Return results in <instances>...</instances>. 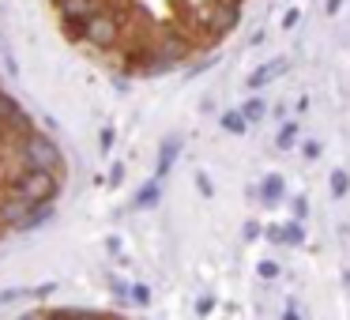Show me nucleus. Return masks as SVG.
Returning <instances> with one entry per match:
<instances>
[{
    "mask_svg": "<svg viewBox=\"0 0 350 320\" xmlns=\"http://www.w3.org/2000/svg\"><path fill=\"white\" fill-rule=\"evenodd\" d=\"M260 196H264L267 204H275V200L282 196V177H267V181H264V189H260Z\"/></svg>",
    "mask_w": 350,
    "mask_h": 320,
    "instance_id": "11",
    "label": "nucleus"
},
{
    "mask_svg": "<svg viewBox=\"0 0 350 320\" xmlns=\"http://www.w3.org/2000/svg\"><path fill=\"white\" fill-rule=\"evenodd\" d=\"M154 196H159V181H154L151 189H144V192H139V200H136V204H139V207H147V204H154Z\"/></svg>",
    "mask_w": 350,
    "mask_h": 320,
    "instance_id": "15",
    "label": "nucleus"
},
{
    "mask_svg": "<svg viewBox=\"0 0 350 320\" xmlns=\"http://www.w3.org/2000/svg\"><path fill=\"white\" fill-rule=\"evenodd\" d=\"M12 189H16L27 204H53L61 181H57V174H46V170H27Z\"/></svg>",
    "mask_w": 350,
    "mask_h": 320,
    "instance_id": "3",
    "label": "nucleus"
},
{
    "mask_svg": "<svg viewBox=\"0 0 350 320\" xmlns=\"http://www.w3.org/2000/svg\"><path fill=\"white\" fill-rule=\"evenodd\" d=\"M267 237L271 241H286V245H301V226L297 222H286V226H275V230H267Z\"/></svg>",
    "mask_w": 350,
    "mask_h": 320,
    "instance_id": "7",
    "label": "nucleus"
},
{
    "mask_svg": "<svg viewBox=\"0 0 350 320\" xmlns=\"http://www.w3.org/2000/svg\"><path fill=\"white\" fill-rule=\"evenodd\" d=\"M177 151H181V139H166V147H162V155H159V177H166L170 174V166H174V159H177Z\"/></svg>",
    "mask_w": 350,
    "mask_h": 320,
    "instance_id": "8",
    "label": "nucleus"
},
{
    "mask_svg": "<svg viewBox=\"0 0 350 320\" xmlns=\"http://www.w3.org/2000/svg\"><path fill=\"white\" fill-rule=\"evenodd\" d=\"M282 320H301V317H297L294 309H286V312H282Z\"/></svg>",
    "mask_w": 350,
    "mask_h": 320,
    "instance_id": "23",
    "label": "nucleus"
},
{
    "mask_svg": "<svg viewBox=\"0 0 350 320\" xmlns=\"http://www.w3.org/2000/svg\"><path fill=\"white\" fill-rule=\"evenodd\" d=\"M19 151H23L27 170H46V174H61L64 170V155L57 151V144L49 136H42V132H34Z\"/></svg>",
    "mask_w": 350,
    "mask_h": 320,
    "instance_id": "2",
    "label": "nucleus"
},
{
    "mask_svg": "<svg viewBox=\"0 0 350 320\" xmlns=\"http://www.w3.org/2000/svg\"><path fill=\"white\" fill-rule=\"evenodd\" d=\"M98 12H102V0H61V16L72 31H83Z\"/></svg>",
    "mask_w": 350,
    "mask_h": 320,
    "instance_id": "5",
    "label": "nucleus"
},
{
    "mask_svg": "<svg viewBox=\"0 0 350 320\" xmlns=\"http://www.w3.org/2000/svg\"><path fill=\"white\" fill-rule=\"evenodd\" d=\"M305 215H309V204L297 196V200H294V219H305Z\"/></svg>",
    "mask_w": 350,
    "mask_h": 320,
    "instance_id": "20",
    "label": "nucleus"
},
{
    "mask_svg": "<svg viewBox=\"0 0 350 320\" xmlns=\"http://www.w3.org/2000/svg\"><path fill=\"white\" fill-rule=\"evenodd\" d=\"M297 19H301V12H297V8H290L286 16H282V31H290V27H294Z\"/></svg>",
    "mask_w": 350,
    "mask_h": 320,
    "instance_id": "18",
    "label": "nucleus"
},
{
    "mask_svg": "<svg viewBox=\"0 0 350 320\" xmlns=\"http://www.w3.org/2000/svg\"><path fill=\"white\" fill-rule=\"evenodd\" d=\"M256 271H260V279H275V275H279V264H271V260H264V264H260Z\"/></svg>",
    "mask_w": 350,
    "mask_h": 320,
    "instance_id": "16",
    "label": "nucleus"
},
{
    "mask_svg": "<svg viewBox=\"0 0 350 320\" xmlns=\"http://www.w3.org/2000/svg\"><path fill=\"white\" fill-rule=\"evenodd\" d=\"M342 282H347V286H350V271H347V275H342Z\"/></svg>",
    "mask_w": 350,
    "mask_h": 320,
    "instance_id": "24",
    "label": "nucleus"
},
{
    "mask_svg": "<svg viewBox=\"0 0 350 320\" xmlns=\"http://www.w3.org/2000/svg\"><path fill=\"white\" fill-rule=\"evenodd\" d=\"M98 144H102V151H109V147H113V129H109V124L98 132Z\"/></svg>",
    "mask_w": 350,
    "mask_h": 320,
    "instance_id": "17",
    "label": "nucleus"
},
{
    "mask_svg": "<svg viewBox=\"0 0 350 320\" xmlns=\"http://www.w3.org/2000/svg\"><path fill=\"white\" fill-rule=\"evenodd\" d=\"M294 136H297V124L286 121V124H282V132H279V147H290V144H294Z\"/></svg>",
    "mask_w": 350,
    "mask_h": 320,
    "instance_id": "14",
    "label": "nucleus"
},
{
    "mask_svg": "<svg viewBox=\"0 0 350 320\" xmlns=\"http://www.w3.org/2000/svg\"><path fill=\"white\" fill-rule=\"evenodd\" d=\"M339 8H342V0H327V12H332V16H335Z\"/></svg>",
    "mask_w": 350,
    "mask_h": 320,
    "instance_id": "22",
    "label": "nucleus"
},
{
    "mask_svg": "<svg viewBox=\"0 0 350 320\" xmlns=\"http://www.w3.org/2000/svg\"><path fill=\"white\" fill-rule=\"evenodd\" d=\"M237 19H241V4H234V0H207V4L196 8V23L200 31L211 34V42L226 38L237 27Z\"/></svg>",
    "mask_w": 350,
    "mask_h": 320,
    "instance_id": "1",
    "label": "nucleus"
},
{
    "mask_svg": "<svg viewBox=\"0 0 350 320\" xmlns=\"http://www.w3.org/2000/svg\"><path fill=\"white\" fill-rule=\"evenodd\" d=\"M241 114H245V121L256 124V121H264V117H267V102H264V98H249V102L241 106Z\"/></svg>",
    "mask_w": 350,
    "mask_h": 320,
    "instance_id": "10",
    "label": "nucleus"
},
{
    "mask_svg": "<svg viewBox=\"0 0 350 320\" xmlns=\"http://www.w3.org/2000/svg\"><path fill=\"white\" fill-rule=\"evenodd\" d=\"M196 185H200V192H204V196H211V177H207V174H200Z\"/></svg>",
    "mask_w": 350,
    "mask_h": 320,
    "instance_id": "21",
    "label": "nucleus"
},
{
    "mask_svg": "<svg viewBox=\"0 0 350 320\" xmlns=\"http://www.w3.org/2000/svg\"><path fill=\"white\" fill-rule=\"evenodd\" d=\"M121 34L124 31H121V19H117L113 8H102L98 16L83 27V38L91 42L94 49H117L121 46Z\"/></svg>",
    "mask_w": 350,
    "mask_h": 320,
    "instance_id": "4",
    "label": "nucleus"
},
{
    "mask_svg": "<svg viewBox=\"0 0 350 320\" xmlns=\"http://www.w3.org/2000/svg\"><path fill=\"white\" fill-rule=\"evenodd\" d=\"M279 76H286V61H282V57H275V61L260 64V68L252 72V76H249V87H252V91H260V87H267L271 79H279Z\"/></svg>",
    "mask_w": 350,
    "mask_h": 320,
    "instance_id": "6",
    "label": "nucleus"
},
{
    "mask_svg": "<svg viewBox=\"0 0 350 320\" xmlns=\"http://www.w3.org/2000/svg\"><path fill=\"white\" fill-rule=\"evenodd\" d=\"M301 155H305V159H320V144H317V139H312V144H305Z\"/></svg>",
    "mask_w": 350,
    "mask_h": 320,
    "instance_id": "19",
    "label": "nucleus"
},
{
    "mask_svg": "<svg viewBox=\"0 0 350 320\" xmlns=\"http://www.w3.org/2000/svg\"><path fill=\"white\" fill-rule=\"evenodd\" d=\"M234 4H241V0H234Z\"/></svg>",
    "mask_w": 350,
    "mask_h": 320,
    "instance_id": "25",
    "label": "nucleus"
},
{
    "mask_svg": "<svg viewBox=\"0 0 350 320\" xmlns=\"http://www.w3.org/2000/svg\"><path fill=\"white\" fill-rule=\"evenodd\" d=\"M129 297H132V305H151V290H147L144 282H136V286L129 290Z\"/></svg>",
    "mask_w": 350,
    "mask_h": 320,
    "instance_id": "12",
    "label": "nucleus"
},
{
    "mask_svg": "<svg viewBox=\"0 0 350 320\" xmlns=\"http://www.w3.org/2000/svg\"><path fill=\"white\" fill-rule=\"evenodd\" d=\"M219 124H222L226 132H234V136H241V132L249 129V121H245L241 109H230V114H222V117H219Z\"/></svg>",
    "mask_w": 350,
    "mask_h": 320,
    "instance_id": "9",
    "label": "nucleus"
},
{
    "mask_svg": "<svg viewBox=\"0 0 350 320\" xmlns=\"http://www.w3.org/2000/svg\"><path fill=\"white\" fill-rule=\"evenodd\" d=\"M347 189H350V177L342 174V170H335V174H332V192H335V196H342Z\"/></svg>",
    "mask_w": 350,
    "mask_h": 320,
    "instance_id": "13",
    "label": "nucleus"
}]
</instances>
